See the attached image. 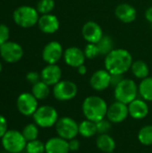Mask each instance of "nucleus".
I'll use <instances>...</instances> for the list:
<instances>
[{"mask_svg":"<svg viewBox=\"0 0 152 153\" xmlns=\"http://www.w3.org/2000/svg\"><path fill=\"white\" fill-rule=\"evenodd\" d=\"M10 36L9 27L5 24H0V47L8 41Z\"/></svg>","mask_w":152,"mask_h":153,"instance_id":"nucleus-33","label":"nucleus"},{"mask_svg":"<svg viewBox=\"0 0 152 153\" xmlns=\"http://www.w3.org/2000/svg\"><path fill=\"white\" fill-rule=\"evenodd\" d=\"M22 133L27 142L36 140L39 136V126L35 123L28 124L23 127Z\"/></svg>","mask_w":152,"mask_h":153,"instance_id":"nucleus-28","label":"nucleus"},{"mask_svg":"<svg viewBox=\"0 0 152 153\" xmlns=\"http://www.w3.org/2000/svg\"><path fill=\"white\" fill-rule=\"evenodd\" d=\"M55 1L54 0H39L37 4V11L39 13L42 14H47L51 13V12L55 8Z\"/></svg>","mask_w":152,"mask_h":153,"instance_id":"nucleus-29","label":"nucleus"},{"mask_svg":"<svg viewBox=\"0 0 152 153\" xmlns=\"http://www.w3.org/2000/svg\"><path fill=\"white\" fill-rule=\"evenodd\" d=\"M31 93L38 100H46L49 96V93H50L49 85H47L42 81H39L32 85Z\"/></svg>","mask_w":152,"mask_h":153,"instance_id":"nucleus-25","label":"nucleus"},{"mask_svg":"<svg viewBox=\"0 0 152 153\" xmlns=\"http://www.w3.org/2000/svg\"><path fill=\"white\" fill-rule=\"evenodd\" d=\"M41 81L49 86L56 85L62 78V70L56 64L47 65L40 72Z\"/></svg>","mask_w":152,"mask_h":153,"instance_id":"nucleus-16","label":"nucleus"},{"mask_svg":"<svg viewBox=\"0 0 152 153\" xmlns=\"http://www.w3.org/2000/svg\"><path fill=\"white\" fill-rule=\"evenodd\" d=\"M19 153H26V152H19Z\"/></svg>","mask_w":152,"mask_h":153,"instance_id":"nucleus-42","label":"nucleus"},{"mask_svg":"<svg viewBox=\"0 0 152 153\" xmlns=\"http://www.w3.org/2000/svg\"><path fill=\"white\" fill-rule=\"evenodd\" d=\"M2 70H3V65H2V64H1V62H0V73L2 72Z\"/></svg>","mask_w":152,"mask_h":153,"instance_id":"nucleus-40","label":"nucleus"},{"mask_svg":"<svg viewBox=\"0 0 152 153\" xmlns=\"http://www.w3.org/2000/svg\"><path fill=\"white\" fill-rule=\"evenodd\" d=\"M0 56L6 63H16L22 59L23 49L19 43L8 40L0 47Z\"/></svg>","mask_w":152,"mask_h":153,"instance_id":"nucleus-10","label":"nucleus"},{"mask_svg":"<svg viewBox=\"0 0 152 153\" xmlns=\"http://www.w3.org/2000/svg\"><path fill=\"white\" fill-rule=\"evenodd\" d=\"M39 100L33 96L31 92H22L21 93L16 100V107L18 111L25 116H33L39 108Z\"/></svg>","mask_w":152,"mask_h":153,"instance_id":"nucleus-9","label":"nucleus"},{"mask_svg":"<svg viewBox=\"0 0 152 153\" xmlns=\"http://www.w3.org/2000/svg\"><path fill=\"white\" fill-rule=\"evenodd\" d=\"M82 109L86 119L97 123L107 117L108 106L101 97L91 95L83 100Z\"/></svg>","mask_w":152,"mask_h":153,"instance_id":"nucleus-2","label":"nucleus"},{"mask_svg":"<svg viewBox=\"0 0 152 153\" xmlns=\"http://www.w3.org/2000/svg\"><path fill=\"white\" fill-rule=\"evenodd\" d=\"M109 153H115V152H109Z\"/></svg>","mask_w":152,"mask_h":153,"instance_id":"nucleus-43","label":"nucleus"},{"mask_svg":"<svg viewBox=\"0 0 152 153\" xmlns=\"http://www.w3.org/2000/svg\"><path fill=\"white\" fill-rule=\"evenodd\" d=\"M1 144L4 150L7 152L19 153L25 150L27 141L22 132L17 130H8L1 138Z\"/></svg>","mask_w":152,"mask_h":153,"instance_id":"nucleus-4","label":"nucleus"},{"mask_svg":"<svg viewBox=\"0 0 152 153\" xmlns=\"http://www.w3.org/2000/svg\"><path fill=\"white\" fill-rule=\"evenodd\" d=\"M26 80L33 85L36 82L41 81L40 74H39L38 72H35V71H30L26 74Z\"/></svg>","mask_w":152,"mask_h":153,"instance_id":"nucleus-34","label":"nucleus"},{"mask_svg":"<svg viewBox=\"0 0 152 153\" xmlns=\"http://www.w3.org/2000/svg\"><path fill=\"white\" fill-rule=\"evenodd\" d=\"M0 153H9V152H7L6 151H4V150L3 152H0Z\"/></svg>","mask_w":152,"mask_h":153,"instance_id":"nucleus-41","label":"nucleus"},{"mask_svg":"<svg viewBox=\"0 0 152 153\" xmlns=\"http://www.w3.org/2000/svg\"><path fill=\"white\" fill-rule=\"evenodd\" d=\"M114 95L116 100L123 102L126 105L137 99L138 86L136 82L132 79L124 78V80L115 88Z\"/></svg>","mask_w":152,"mask_h":153,"instance_id":"nucleus-5","label":"nucleus"},{"mask_svg":"<svg viewBox=\"0 0 152 153\" xmlns=\"http://www.w3.org/2000/svg\"><path fill=\"white\" fill-rule=\"evenodd\" d=\"M25 151L26 153H45V143L38 139L27 142Z\"/></svg>","mask_w":152,"mask_h":153,"instance_id":"nucleus-30","label":"nucleus"},{"mask_svg":"<svg viewBox=\"0 0 152 153\" xmlns=\"http://www.w3.org/2000/svg\"><path fill=\"white\" fill-rule=\"evenodd\" d=\"M129 116L133 119H142L149 114V106L147 101L142 99H135L128 104Z\"/></svg>","mask_w":152,"mask_h":153,"instance_id":"nucleus-19","label":"nucleus"},{"mask_svg":"<svg viewBox=\"0 0 152 153\" xmlns=\"http://www.w3.org/2000/svg\"><path fill=\"white\" fill-rule=\"evenodd\" d=\"M82 35L88 43H97L104 34L100 25L98 22L89 21L83 24L82 28Z\"/></svg>","mask_w":152,"mask_h":153,"instance_id":"nucleus-15","label":"nucleus"},{"mask_svg":"<svg viewBox=\"0 0 152 153\" xmlns=\"http://www.w3.org/2000/svg\"><path fill=\"white\" fill-rule=\"evenodd\" d=\"M84 55L87 59H94L100 56L99 48L96 43H88L84 48Z\"/></svg>","mask_w":152,"mask_h":153,"instance_id":"nucleus-31","label":"nucleus"},{"mask_svg":"<svg viewBox=\"0 0 152 153\" xmlns=\"http://www.w3.org/2000/svg\"><path fill=\"white\" fill-rule=\"evenodd\" d=\"M131 53L125 48H114L104 60L105 69L111 74H124L131 69L133 64Z\"/></svg>","mask_w":152,"mask_h":153,"instance_id":"nucleus-1","label":"nucleus"},{"mask_svg":"<svg viewBox=\"0 0 152 153\" xmlns=\"http://www.w3.org/2000/svg\"><path fill=\"white\" fill-rule=\"evenodd\" d=\"M131 71L134 77L137 79H145L149 76L150 74V68L146 62L142 60H137L133 61L131 66Z\"/></svg>","mask_w":152,"mask_h":153,"instance_id":"nucleus-22","label":"nucleus"},{"mask_svg":"<svg viewBox=\"0 0 152 153\" xmlns=\"http://www.w3.org/2000/svg\"><path fill=\"white\" fill-rule=\"evenodd\" d=\"M68 144H69V150L70 152H76L80 149L81 146V143L78 139L73 138L72 140L68 141Z\"/></svg>","mask_w":152,"mask_h":153,"instance_id":"nucleus-37","label":"nucleus"},{"mask_svg":"<svg viewBox=\"0 0 152 153\" xmlns=\"http://www.w3.org/2000/svg\"><path fill=\"white\" fill-rule=\"evenodd\" d=\"M116 18L124 23H131L137 17V11L134 6L127 3L119 4L115 9Z\"/></svg>","mask_w":152,"mask_h":153,"instance_id":"nucleus-18","label":"nucleus"},{"mask_svg":"<svg viewBox=\"0 0 152 153\" xmlns=\"http://www.w3.org/2000/svg\"><path fill=\"white\" fill-rule=\"evenodd\" d=\"M68 141L59 136L52 137L45 143V153H69Z\"/></svg>","mask_w":152,"mask_h":153,"instance_id":"nucleus-20","label":"nucleus"},{"mask_svg":"<svg viewBox=\"0 0 152 153\" xmlns=\"http://www.w3.org/2000/svg\"><path fill=\"white\" fill-rule=\"evenodd\" d=\"M77 69V72H78V74H81V75H84V74H87V67H86V65L83 64V65H80L78 68H76Z\"/></svg>","mask_w":152,"mask_h":153,"instance_id":"nucleus-39","label":"nucleus"},{"mask_svg":"<svg viewBox=\"0 0 152 153\" xmlns=\"http://www.w3.org/2000/svg\"><path fill=\"white\" fill-rule=\"evenodd\" d=\"M111 122L108 119H102L96 123L97 126V133L99 134H108V132L111 129Z\"/></svg>","mask_w":152,"mask_h":153,"instance_id":"nucleus-32","label":"nucleus"},{"mask_svg":"<svg viewBox=\"0 0 152 153\" xmlns=\"http://www.w3.org/2000/svg\"><path fill=\"white\" fill-rule=\"evenodd\" d=\"M32 117L34 123L40 128H50L56 126L59 119L56 109L48 105L39 107Z\"/></svg>","mask_w":152,"mask_h":153,"instance_id":"nucleus-6","label":"nucleus"},{"mask_svg":"<svg viewBox=\"0 0 152 153\" xmlns=\"http://www.w3.org/2000/svg\"><path fill=\"white\" fill-rule=\"evenodd\" d=\"M64 60L68 66L78 68L83 65L86 59L84 51L78 47H69L64 52Z\"/></svg>","mask_w":152,"mask_h":153,"instance_id":"nucleus-14","label":"nucleus"},{"mask_svg":"<svg viewBox=\"0 0 152 153\" xmlns=\"http://www.w3.org/2000/svg\"><path fill=\"white\" fill-rule=\"evenodd\" d=\"M13 19L18 26L28 29L38 24L39 13L30 5H22L13 11Z\"/></svg>","mask_w":152,"mask_h":153,"instance_id":"nucleus-3","label":"nucleus"},{"mask_svg":"<svg viewBox=\"0 0 152 153\" xmlns=\"http://www.w3.org/2000/svg\"><path fill=\"white\" fill-rule=\"evenodd\" d=\"M7 131V121L4 116L0 115V139L4 135Z\"/></svg>","mask_w":152,"mask_h":153,"instance_id":"nucleus-35","label":"nucleus"},{"mask_svg":"<svg viewBox=\"0 0 152 153\" xmlns=\"http://www.w3.org/2000/svg\"><path fill=\"white\" fill-rule=\"evenodd\" d=\"M55 126L57 135L67 141L76 138L79 134V124L70 117H60Z\"/></svg>","mask_w":152,"mask_h":153,"instance_id":"nucleus-7","label":"nucleus"},{"mask_svg":"<svg viewBox=\"0 0 152 153\" xmlns=\"http://www.w3.org/2000/svg\"><path fill=\"white\" fill-rule=\"evenodd\" d=\"M139 142L145 146L152 145V125H147L142 127L138 133Z\"/></svg>","mask_w":152,"mask_h":153,"instance_id":"nucleus-27","label":"nucleus"},{"mask_svg":"<svg viewBox=\"0 0 152 153\" xmlns=\"http://www.w3.org/2000/svg\"><path fill=\"white\" fill-rule=\"evenodd\" d=\"M101 56H107L114 49V41L108 35H103L102 38L96 43Z\"/></svg>","mask_w":152,"mask_h":153,"instance_id":"nucleus-26","label":"nucleus"},{"mask_svg":"<svg viewBox=\"0 0 152 153\" xmlns=\"http://www.w3.org/2000/svg\"><path fill=\"white\" fill-rule=\"evenodd\" d=\"M96 146L102 152L109 153L113 152L115 151L116 147V143L114 138L110 136L108 134H99V137L97 138Z\"/></svg>","mask_w":152,"mask_h":153,"instance_id":"nucleus-21","label":"nucleus"},{"mask_svg":"<svg viewBox=\"0 0 152 153\" xmlns=\"http://www.w3.org/2000/svg\"><path fill=\"white\" fill-rule=\"evenodd\" d=\"M97 133L96 123L89 119H85L79 124V134L84 138H91Z\"/></svg>","mask_w":152,"mask_h":153,"instance_id":"nucleus-24","label":"nucleus"},{"mask_svg":"<svg viewBox=\"0 0 152 153\" xmlns=\"http://www.w3.org/2000/svg\"><path fill=\"white\" fill-rule=\"evenodd\" d=\"M111 74L106 69H99L94 72L90 79V87L97 91H102L110 86Z\"/></svg>","mask_w":152,"mask_h":153,"instance_id":"nucleus-13","label":"nucleus"},{"mask_svg":"<svg viewBox=\"0 0 152 153\" xmlns=\"http://www.w3.org/2000/svg\"><path fill=\"white\" fill-rule=\"evenodd\" d=\"M78 87L75 82L68 80H61L53 86V95L59 101H68L76 97Z\"/></svg>","mask_w":152,"mask_h":153,"instance_id":"nucleus-8","label":"nucleus"},{"mask_svg":"<svg viewBox=\"0 0 152 153\" xmlns=\"http://www.w3.org/2000/svg\"><path fill=\"white\" fill-rule=\"evenodd\" d=\"M38 26L43 33L53 34L58 30L60 27V22L58 18L55 14L47 13L39 16Z\"/></svg>","mask_w":152,"mask_h":153,"instance_id":"nucleus-17","label":"nucleus"},{"mask_svg":"<svg viewBox=\"0 0 152 153\" xmlns=\"http://www.w3.org/2000/svg\"><path fill=\"white\" fill-rule=\"evenodd\" d=\"M145 18L149 22H151L152 24V6H150L147 8L146 12H145Z\"/></svg>","mask_w":152,"mask_h":153,"instance_id":"nucleus-38","label":"nucleus"},{"mask_svg":"<svg viewBox=\"0 0 152 153\" xmlns=\"http://www.w3.org/2000/svg\"><path fill=\"white\" fill-rule=\"evenodd\" d=\"M64 52L61 43L52 40L44 47L42 50V58L47 65H54L63 57Z\"/></svg>","mask_w":152,"mask_h":153,"instance_id":"nucleus-11","label":"nucleus"},{"mask_svg":"<svg viewBox=\"0 0 152 153\" xmlns=\"http://www.w3.org/2000/svg\"><path fill=\"white\" fill-rule=\"evenodd\" d=\"M138 92L145 101H152V77L142 79L138 85Z\"/></svg>","mask_w":152,"mask_h":153,"instance_id":"nucleus-23","label":"nucleus"},{"mask_svg":"<svg viewBox=\"0 0 152 153\" xmlns=\"http://www.w3.org/2000/svg\"><path fill=\"white\" fill-rule=\"evenodd\" d=\"M124 74H111V80H110V86L112 87H116L123 80H124V77H123Z\"/></svg>","mask_w":152,"mask_h":153,"instance_id":"nucleus-36","label":"nucleus"},{"mask_svg":"<svg viewBox=\"0 0 152 153\" xmlns=\"http://www.w3.org/2000/svg\"><path fill=\"white\" fill-rule=\"evenodd\" d=\"M128 105L116 100L108 107L107 119H108L113 124H119L124 122L128 117Z\"/></svg>","mask_w":152,"mask_h":153,"instance_id":"nucleus-12","label":"nucleus"}]
</instances>
